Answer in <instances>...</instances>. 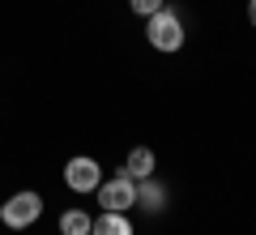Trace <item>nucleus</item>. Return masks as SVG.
<instances>
[{"label":"nucleus","mask_w":256,"mask_h":235,"mask_svg":"<svg viewBox=\"0 0 256 235\" xmlns=\"http://www.w3.org/2000/svg\"><path fill=\"white\" fill-rule=\"evenodd\" d=\"M94 192H98V205L111 209V214H128V209L137 205V180L124 175V171H116L111 180L102 175V184H98Z\"/></svg>","instance_id":"7ed1b4c3"},{"label":"nucleus","mask_w":256,"mask_h":235,"mask_svg":"<svg viewBox=\"0 0 256 235\" xmlns=\"http://www.w3.org/2000/svg\"><path fill=\"white\" fill-rule=\"evenodd\" d=\"M64 184L73 192H94L102 184V167L98 158H90V154H77V158H68L64 163Z\"/></svg>","instance_id":"20e7f679"},{"label":"nucleus","mask_w":256,"mask_h":235,"mask_svg":"<svg viewBox=\"0 0 256 235\" xmlns=\"http://www.w3.org/2000/svg\"><path fill=\"white\" fill-rule=\"evenodd\" d=\"M154 167H158L154 150L137 145V150H128V158H124V167H120V171H124V175H132V180H146V175H154Z\"/></svg>","instance_id":"0eeeda50"},{"label":"nucleus","mask_w":256,"mask_h":235,"mask_svg":"<svg viewBox=\"0 0 256 235\" xmlns=\"http://www.w3.org/2000/svg\"><path fill=\"white\" fill-rule=\"evenodd\" d=\"M248 26L256 30V0H248Z\"/></svg>","instance_id":"9d476101"},{"label":"nucleus","mask_w":256,"mask_h":235,"mask_svg":"<svg viewBox=\"0 0 256 235\" xmlns=\"http://www.w3.org/2000/svg\"><path fill=\"white\" fill-rule=\"evenodd\" d=\"M162 5H166V0H128V9L137 13V18H154Z\"/></svg>","instance_id":"1a4fd4ad"},{"label":"nucleus","mask_w":256,"mask_h":235,"mask_svg":"<svg viewBox=\"0 0 256 235\" xmlns=\"http://www.w3.org/2000/svg\"><path fill=\"white\" fill-rule=\"evenodd\" d=\"M166 201H171V192H166V184L158 180V175L137 180V209H146V214H162Z\"/></svg>","instance_id":"39448f33"},{"label":"nucleus","mask_w":256,"mask_h":235,"mask_svg":"<svg viewBox=\"0 0 256 235\" xmlns=\"http://www.w3.org/2000/svg\"><path fill=\"white\" fill-rule=\"evenodd\" d=\"M38 218H43V197H38L34 188L13 192V197L0 205V222L9 226V231H30Z\"/></svg>","instance_id":"f03ea898"},{"label":"nucleus","mask_w":256,"mask_h":235,"mask_svg":"<svg viewBox=\"0 0 256 235\" xmlns=\"http://www.w3.org/2000/svg\"><path fill=\"white\" fill-rule=\"evenodd\" d=\"M94 218L86 214V209H64L60 214V235H90Z\"/></svg>","instance_id":"6e6552de"},{"label":"nucleus","mask_w":256,"mask_h":235,"mask_svg":"<svg viewBox=\"0 0 256 235\" xmlns=\"http://www.w3.org/2000/svg\"><path fill=\"white\" fill-rule=\"evenodd\" d=\"M90 235H137V226H132L128 214H111V209H102V214L94 218Z\"/></svg>","instance_id":"423d86ee"},{"label":"nucleus","mask_w":256,"mask_h":235,"mask_svg":"<svg viewBox=\"0 0 256 235\" xmlns=\"http://www.w3.org/2000/svg\"><path fill=\"white\" fill-rule=\"evenodd\" d=\"M146 39H150V47H154V52H180L184 47V18L180 13L171 9V5H162V9L154 13V18H146Z\"/></svg>","instance_id":"f257e3e1"}]
</instances>
